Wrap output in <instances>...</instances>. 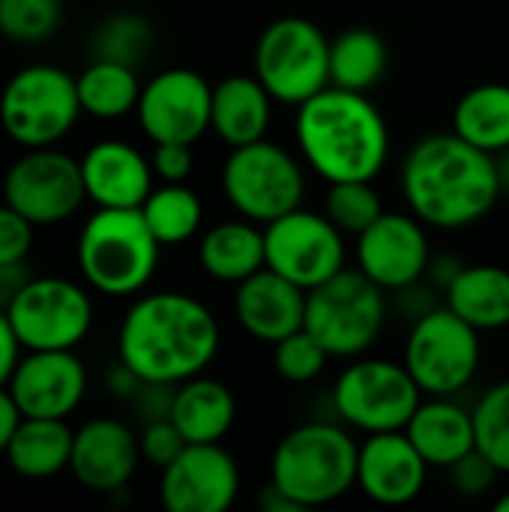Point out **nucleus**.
I'll return each instance as SVG.
<instances>
[{
	"label": "nucleus",
	"mask_w": 509,
	"mask_h": 512,
	"mask_svg": "<svg viewBox=\"0 0 509 512\" xmlns=\"http://www.w3.org/2000/svg\"><path fill=\"white\" fill-rule=\"evenodd\" d=\"M216 315L192 294L156 291L138 297L123 315L117 357L144 384H183L219 354Z\"/></svg>",
	"instance_id": "nucleus-1"
},
{
	"label": "nucleus",
	"mask_w": 509,
	"mask_h": 512,
	"mask_svg": "<svg viewBox=\"0 0 509 512\" xmlns=\"http://www.w3.org/2000/svg\"><path fill=\"white\" fill-rule=\"evenodd\" d=\"M402 195L408 210L438 231H459L486 219L498 198V162L453 129L420 138L402 162Z\"/></svg>",
	"instance_id": "nucleus-2"
},
{
	"label": "nucleus",
	"mask_w": 509,
	"mask_h": 512,
	"mask_svg": "<svg viewBox=\"0 0 509 512\" xmlns=\"http://www.w3.org/2000/svg\"><path fill=\"white\" fill-rule=\"evenodd\" d=\"M297 150L324 180H375L390 156V129L369 93L324 87L294 117Z\"/></svg>",
	"instance_id": "nucleus-3"
},
{
	"label": "nucleus",
	"mask_w": 509,
	"mask_h": 512,
	"mask_svg": "<svg viewBox=\"0 0 509 512\" xmlns=\"http://www.w3.org/2000/svg\"><path fill=\"white\" fill-rule=\"evenodd\" d=\"M357 459L360 444L345 426L327 420L300 423L276 444L270 483L300 512L327 507L357 489Z\"/></svg>",
	"instance_id": "nucleus-4"
},
{
	"label": "nucleus",
	"mask_w": 509,
	"mask_h": 512,
	"mask_svg": "<svg viewBox=\"0 0 509 512\" xmlns=\"http://www.w3.org/2000/svg\"><path fill=\"white\" fill-rule=\"evenodd\" d=\"M162 243L147 228L141 207H96L78 234V270L87 285L108 297L141 294L156 267Z\"/></svg>",
	"instance_id": "nucleus-5"
},
{
	"label": "nucleus",
	"mask_w": 509,
	"mask_h": 512,
	"mask_svg": "<svg viewBox=\"0 0 509 512\" xmlns=\"http://www.w3.org/2000/svg\"><path fill=\"white\" fill-rule=\"evenodd\" d=\"M390 315V300L360 267H342L306 291V330L333 360H354L372 351Z\"/></svg>",
	"instance_id": "nucleus-6"
},
{
	"label": "nucleus",
	"mask_w": 509,
	"mask_h": 512,
	"mask_svg": "<svg viewBox=\"0 0 509 512\" xmlns=\"http://www.w3.org/2000/svg\"><path fill=\"white\" fill-rule=\"evenodd\" d=\"M222 192L237 216L270 225L273 219L303 207L306 171L288 147L261 138L231 147L222 165Z\"/></svg>",
	"instance_id": "nucleus-7"
},
{
	"label": "nucleus",
	"mask_w": 509,
	"mask_h": 512,
	"mask_svg": "<svg viewBox=\"0 0 509 512\" xmlns=\"http://www.w3.org/2000/svg\"><path fill=\"white\" fill-rule=\"evenodd\" d=\"M252 63V75L279 105L297 108L330 87V39L303 15L270 21L255 42Z\"/></svg>",
	"instance_id": "nucleus-8"
},
{
	"label": "nucleus",
	"mask_w": 509,
	"mask_h": 512,
	"mask_svg": "<svg viewBox=\"0 0 509 512\" xmlns=\"http://www.w3.org/2000/svg\"><path fill=\"white\" fill-rule=\"evenodd\" d=\"M81 111L75 78L51 63H33L18 69L0 93L3 132L33 150L63 141Z\"/></svg>",
	"instance_id": "nucleus-9"
},
{
	"label": "nucleus",
	"mask_w": 509,
	"mask_h": 512,
	"mask_svg": "<svg viewBox=\"0 0 509 512\" xmlns=\"http://www.w3.org/2000/svg\"><path fill=\"white\" fill-rule=\"evenodd\" d=\"M480 330L459 318L447 303L417 318L408 330L402 363L423 396H456L480 372Z\"/></svg>",
	"instance_id": "nucleus-10"
},
{
	"label": "nucleus",
	"mask_w": 509,
	"mask_h": 512,
	"mask_svg": "<svg viewBox=\"0 0 509 512\" xmlns=\"http://www.w3.org/2000/svg\"><path fill=\"white\" fill-rule=\"evenodd\" d=\"M420 402L423 390L408 366L384 357H354L333 387L336 417L363 435L405 429Z\"/></svg>",
	"instance_id": "nucleus-11"
},
{
	"label": "nucleus",
	"mask_w": 509,
	"mask_h": 512,
	"mask_svg": "<svg viewBox=\"0 0 509 512\" xmlns=\"http://www.w3.org/2000/svg\"><path fill=\"white\" fill-rule=\"evenodd\" d=\"M24 351H75L93 327V300L69 279H30L6 306Z\"/></svg>",
	"instance_id": "nucleus-12"
},
{
	"label": "nucleus",
	"mask_w": 509,
	"mask_h": 512,
	"mask_svg": "<svg viewBox=\"0 0 509 512\" xmlns=\"http://www.w3.org/2000/svg\"><path fill=\"white\" fill-rule=\"evenodd\" d=\"M87 201L81 159L57 147H33L18 156L3 177V204L18 210L33 225H57L81 210Z\"/></svg>",
	"instance_id": "nucleus-13"
},
{
	"label": "nucleus",
	"mask_w": 509,
	"mask_h": 512,
	"mask_svg": "<svg viewBox=\"0 0 509 512\" xmlns=\"http://www.w3.org/2000/svg\"><path fill=\"white\" fill-rule=\"evenodd\" d=\"M264 249L267 267L306 291L336 276L348 258L345 234L330 222L327 213L306 207H297L264 225Z\"/></svg>",
	"instance_id": "nucleus-14"
},
{
	"label": "nucleus",
	"mask_w": 509,
	"mask_h": 512,
	"mask_svg": "<svg viewBox=\"0 0 509 512\" xmlns=\"http://www.w3.org/2000/svg\"><path fill=\"white\" fill-rule=\"evenodd\" d=\"M213 111V84L186 66H171L156 72L138 99V123L141 132L153 144L180 141L195 144L210 132Z\"/></svg>",
	"instance_id": "nucleus-15"
},
{
	"label": "nucleus",
	"mask_w": 509,
	"mask_h": 512,
	"mask_svg": "<svg viewBox=\"0 0 509 512\" xmlns=\"http://www.w3.org/2000/svg\"><path fill=\"white\" fill-rule=\"evenodd\" d=\"M357 267L381 285L387 294H396L420 279H426L432 264V243L426 225L414 213L384 210L360 237H357Z\"/></svg>",
	"instance_id": "nucleus-16"
},
{
	"label": "nucleus",
	"mask_w": 509,
	"mask_h": 512,
	"mask_svg": "<svg viewBox=\"0 0 509 512\" xmlns=\"http://www.w3.org/2000/svg\"><path fill=\"white\" fill-rule=\"evenodd\" d=\"M240 498V465L222 444H186L162 468L159 501L168 512H228Z\"/></svg>",
	"instance_id": "nucleus-17"
},
{
	"label": "nucleus",
	"mask_w": 509,
	"mask_h": 512,
	"mask_svg": "<svg viewBox=\"0 0 509 512\" xmlns=\"http://www.w3.org/2000/svg\"><path fill=\"white\" fill-rule=\"evenodd\" d=\"M6 390L21 417L66 420L87 393V369L75 351H27L12 369Z\"/></svg>",
	"instance_id": "nucleus-18"
},
{
	"label": "nucleus",
	"mask_w": 509,
	"mask_h": 512,
	"mask_svg": "<svg viewBox=\"0 0 509 512\" xmlns=\"http://www.w3.org/2000/svg\"><path fill=\"white\" fill-rule=\"evenodd\" d=\"M429 480V462L411 444L405 429L366 435L357 459V489L381 507L417 501Z\"/></svg>",
	"instance_id": "nucleus-19"
},
{
	"label": "nucleus",
	"mask_w": 509,
	"mask_h": 512,
	"mask_svg": "<svg viewBox=\"0 0 509 512\" xmlns=\"http://www.w3.org/2000/svg\"><path fill=\"white\" fill-rule=\"evenodd\" d=\"M141 447L135 432L111 417H96L75 432L69 471L90 492H120L135 477Z\"/></svg>",
	"instance_id": "nucleus-20"
},
{
	"label": "nucleus",
	"mask_w": 509,
	"mask_h": 512,
	"mask_svg": "<svg viewBox=\"0 0 509 512\" xmlns=\"http://www.w3.org/2000/svg\"><path fill=\"white\" fill-rule=\"evenodd\" d=\"M234 321L252 339L276 345L306 324V288L264 267L234 285Z\"/></svg>",
	"instance_id": "nucleus-21"
},
{
	"label": "nucleus",
	"mask_w": 509,
	"mask_h": 512,
	"mask_svg": "<svg viewBox=\"0 0 509 512\" xmlns=\"http://www.w3.org/2000/svg\"><path fill=\"white\" fill-rule=\"evenodd\" d=\"M87 201L96 207H141L153 192L150 159L126 141H96L81 156Z\"/></svg>",
	"instance_id": "nucleus-22"
},
{
	"label": "nucleus",
	"mask_w": 509,
	"mask_h": 512,
	"mask_svg": "<svg viewBox=\"0 0 509 512\" xmlns=\"http://www.w3.org/2000/svg\"><path fill=\"white\" fill-rule=\"evenodd\" d=\"M405 435L429 462V468H453L477 450L474 411L462 408L453 396H423Z\"/></svg>",
	"instance_id": "nucleus-23"
},
{
	"label": "nucleus",
	"mask_w": 509,
	"mask_h": 512,
	"mask_svg": "<svg viewBox=\"0 0 509 512\" xmlns=\"http://www.w3.org/2000/svg\"><path fill=\"white\" fill-rule=\"evenodd\" d=\"M276 99L255 75H228L213 84L210 132L228 147H243L267 138Z\"/></svg>",
	"instance_id": "nucleus-24"
},
{
	"label": "nucleus",
	"mask_w": 509,
	"mask_h": 512,
	"mask_svg": "<svg viewBox=\"0 0 509 512\" xmlns=\"http://www.w3.org/2000/svg\"><path fill=\"white\" fill-rule=\"evenodd\" d=\"M237 420V399L228 384L204 372L177 384L171 399V423L186 444H222Z\"/></svg>",
	"instance_id": "nucleus-25"
},
{
	"label": "nucleus",
	"mask_w": 509,
	"mask_h": 512,
	"mask_svg": "<svg viewBox=\"0 0 509 512\" xmlns=\"http://www.w3.org/2000/svg\"><path fill=\"white\" fill-rule=\"evenodd\" d=\"M198 264L213 282L240 285L243 279L267 267L264 225L240 216L207 228L198 243Z\"/></svg>",
	"instance_id": "nucleus-26"
},
{
	"label": "nucleus",
	"mask_w": 509,
	"mask_h": 512,
	"mask_svg": "<svg viewBox=\"0 0 509 512\" xmlns=\"http://www.w3.org/2000/svg\"><path fill=\"white\" fill-rule=\"evenodd\" d=\"M444 303L480 333L509 327V270L501 264H465L444 288Z\"/></svg>",
	"instance_id": "nucleus-27"
},
{
	"label": "nucleus",
	"mask_w": 509,
	"mask_h": 512,
	"mask_svg": "<svg viewBox=\"0 0 509 512\" xmlns=\"http://www.w3.org/2000/svg\"><path fill=\"white\" fill-rule=\"evenodd\" d=\"M72 441L75 432L66 426V420L21 417L3 456L15 474L27 480H48L69 468Z\"/></svg>",
	"instance_id": "nucleus-28"
},
{
	"label": "nucleus",
	"mask_w": 509,
	"mask_h": 512,
	"mask_svg": "<svg viewBox=\"0 0 509 512\" xmlns=\"http://www.w3.org/2000/svg\"><path fill=\"white\" fill-rule=\"evenodd\" d=\"M453 132L498 156L509 147V84L486 81L471 87L453 108Z\"/></svg>",
	"instance_id": "nucleus-29"
},
{
	"label": "nucleus",
	"mask_w": 509,
	"mask_h": 512,
	"mask_svg": "<svg viewBox=\"0 0 509 512\" xmlns=\"http://www.w3.org/2000/svg\"><path fill=\"white\" fill-rule=\"evenodd\" d=\"M390 66V45L372 27H348L330 39V84L369 93Z\"/></svg>",
	"instance_id": "nucleus-30"
},
{
	"label": "nucleus",
	"mask_w": 509,
	"mask_h": 512,
	"mask_svg": "<svg viewBox=\"0 0 509 512\" xmlns=\"http://www.w3.org/2000/svg\"><path fill=\"white\" fill-rule=\"evenodd\" d=\"M81 111L96 120H120L138 108L141 99V78L135 66L93 57V63L84 66V72L75 78Z\"/></svg>",
	"instance_id": "nucleus-31"
},
{
	"label": "nucleus",
	"mask_w": 509,
	"mask_h": 512,
	"mask_svg": "<svg viewBox=\"0 0 509 512\" xmlns=\"http://www.w3.org/2000/svg\"><path fill=\"white\" fill-rule=\"evenodd\" d=\"M141 216L162 246H180L201 231L204 207L198 192H192L186 183H162L153 186L141 204Z\"/></svg>",
	"instance_id": "nucleus-32"
},
{
	"label": "nucleus",
	"mask_w": 509,
	"mask_h": 512,
	"mask_svg": "<svg viewBox=\"0 0 509 512\" xmlns=\"http://www.w3.org/2000/svg\"><path fill=\"white\" fill-rule=\"evenodd\" d=\"M327 186L330 189L324 198V213L342 234L360 237L384 213V201L375 189V180H339Z\"/></svg>",
	"instance_id": "nucleus-33"
},
{
	"label": "nucleus",
	"mask_w": 509,
	"mask_h": 512,
	"mask_svg": "<svg viewBox=\"0 0 509 512\" xmlns=\"http://www.w3.org/2000/svg\"><path fill=\"white\" fill-rule=\"evenodd\" d=\"M477 450L509 477V378L489 387L474 405Z\"/></svg>",
	"instance_id": "nucleus-34"
},
{
	"label": "nucleus",
	"mask_w": 509,
	"mask_h": 512,
	"mask_svg": "<svg viewBox=\"0 0 509 512\" xmlns=\"http://www.w3.org/2000/svg\"><path fill=\"white\" fill-rule=\"evenodd\" d=\"M150 45H153L150 21L135 12H117L96 27L93 57L138 66L144 60V54L150 51Z\"/></svg>",
	"instance_id": "nucleus-35"
},
{
	"label": "nucleus",
	"mask_w": 509,
	"mask_h": 512,
	"mask_svg": "<svg viewBox=\"0 0 509 512\" xmlns=\"http://www.w3.org/2000/svg\"><path fill=\"white\" fill-rule=\"evenodd\" d=\"M63 21L60 0H0V36L18 45L45 42Z\"/></svg>",
	"instance_id": "nucleus-36"
},
{
	"label": "nucleus",
	"mask_w": 509,
	"mask_h": 512,
	"mask_svg": "<svg viewBox=\"0 0 509 512\" xmlns=\"http://www.w3.org/2000/svg\"><path fill=\"white\" fill-rule=\"evenodd\" d=\"M330 360L333 357L327 354V348L306 327L294 330L291 336L273 345V369L288 384H312L324 375Z\"/></svg>",
	"instance_id": "nucleus-37"
},
{
	"label": "nucleus",
	"mask_w": 509,
	"mask_h": 512,
	"mask_svg": "<svg viewBox=\"0 0 509 512\" xmlns=\"http://www.w3.org/2000/svg\"><path fill=\"white\" fill-rule=\"evenodd\" d=\"M138 447H141V459L162 471L165 465H171L183 453L186 438L171 423V417H165V420H150L144 426V432L138 435Z\"/></svg>",
	"instance_id": "nucleus-38"
},
{
	"label": "nucleus",
	"mask_w": 509,
	"mask_h": 512,
	"mask_svg": "<svg viewBox=\"0 0 509 512\" xmlns=\"http://www.w3.org/2000/svg\"><path fill=\"white\" fill-rule=\"evenodd\" d=\"M33 228L36 225L24 219L18 210L0 204V267L27 261V252L33 246Z\"/></svg>",
	"instance_id": "nucleus-39"
},
{
	"label": "nucleus",
	"mask_w": 509,
	"mask_h": 512,
	"mask_svg": "<svg viewBox=\"0 0 509 512\" xmlns=\"http://www.w3.org/2000/svg\"><path fill=\"white\" fill-rule=\"evenodd\" d=\"M195 144H180V141H165L153 144L150 165L159 183H186L195 171Z\"/></svg>",
	"instance_id": "nucleus-40"
},
{
	"label": "nucleus",
	"mask_w": 509,
	"mask_h": 512,
	"mask_svg": "<svg viewBox=\"0 0 509 512\" xmlns=\"http://www.w3.org/2000/svg\"><path fill=\"white\" fill-rule=\"evenodd\" d=\"M450 474H453L456 489H459L462 495H471V498L492 492V486H495L498 477H501V471H498L480 450H474V453H468L462 462H456V465L450 468Z\"/></svg>",
	"instance_id": "nucleus-41"
},
{
	"label": "nucleus",
	"mask_w": 509,
	"mask_h": 512,
	"mask_svg": "<svg viewBox=\"0 0 509 512\" xmlns=\"http://www.w3.org/2000/svg\"><path fill=\"white\" fill-rule=\"evenodd\" d=\"M18 351H21V345H18L15 330L6 318V309H0V387H6L12 369L18 366V360H21Z\"/></svg>",
	"instance_id": "nucleus-42"
},
{
	"label": "nucleus",
	"mask_w": 509,
	"mask_h": 512,
	"mask_svg": "<svg viewBox=\"0 0 509 512\" xmlns=\"http://www.w3.org/2000/svg\"><path fill=\"white\" fill-rule=\"evenodd\" d=\"M33 276L27 273V264L21 261V264H3L0 267V309H6L12 300H15V294L30 282Z\"/></svg>",
	"instance_id": "nucleus-43"
},
{
	"label": "nucleus",
	"mask_w": 509,
	"mask_h": 512,
	"mask_svg": "<svg viewBox=\"0 0 509 512\" xmlns=\"http://www.w3.org/2000/svg\"><path fill=\"white\" fill-rule=\"evenodd\" d=\"M18 423H21V411H18V405L12 399V393L6 387H0V456L6 453Z\"/></svg>",
	"instance_id": "nucleus-44"
},
{
	"label": "nucleus",
	"mask_w": 509,
	"mask_h": 512,
	"mask_svg": "<svg viewBox=\"0 0 509 512\" xmlns=\"http://www.w3.org/2000/svg\"><path fill=\"white\" fill-rule=\"evenodd\" d=\"M258 507L264 512H300L273 483H267L264 489H261V495H258Z\"/></svg>",
	"instance_id": "nucleus-45"
},
{
	"label": "nucleus",
	"mask_w": 509,
	"mask_h": 512,
	"mask_svg": "<svg viewBox=\"0 0 509 512\" xmlns=\"http://www.w3.org/2000/svg\"><path fill=\"white\" fill-rule=\"evenodd\" d=\"M498 162V180H501V195H509V147L495 156Z\"/></svg>",
	"instance_id": "nucleus-46"
},
{
	"label": "nucleus",
	"mask_w": 509,
	"mask_h": 512,
	"mask_svg": "<svg viewBox=\"0 0 509 512\" xmlns=\"http://www.w3.org/2000/svg\"><path fill=\"white\" fill-rule=\"evenodd\" d=\"M495 510H498V512H509V492H507V495H501V498L495 501Z\"/></svg>",
	"instance_id": "nucleus-47"
}]
</instances>
